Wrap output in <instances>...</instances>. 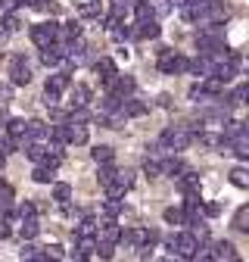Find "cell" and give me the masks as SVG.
I'll use <instances>...</instances> for the list:
<instances>
[{"mask_svg": "<svg viewBox=\"0 0 249 262\" xmlns=\"http://www.w3.org/2000/svg\"><path fill=\"white\" fill-rule=\"evenodd\" d=\"M156 53H159V72L162 75H181V72L190 69V59L178 56L171 47H156Z\"/></svg>", "mask_w": 249, "mask_h": 262, "instance_id": "cell-1", "label": "cell"}, {"mask_svg": "<svg viewBox=\"0 0 249 262\" xmlns=\"http://www.w3.org/2000/svg\"><path fill=\"white\" fill-rule=\"evenodd\" d=\"M193 138H196L193 131H187L184 125H175V128H165V131H162L159 144H162L165 150H184V147H190Z\"/></svg>", "mask_w": 249, "mask_h": 262, "instance_id": "cell-2", "label": "cell"}, {"mask_svg": "<svg viewBox=\"0 0 249 262\" xmlns=\"http://www.w3.org/2000/svg\"><path fill=\"white\" fill-rule=\"evenodd\" d=\"M196 237L190 234V231H184V234H175V237H168V250H175V256H181V259H193V253H196Z\"/></svg>", "mask_w": 249, "mask_h": 262, "instance_id": "cell-3", "label": "cell"}, {"mask_svg": "<svg viewBox=\"0 0 249 262\" xmlns=\"http://www.w3.org/2000/svg\"><path fill=\"white\" fill-rule=\"evenodd\" d=\"M103 84H106V91H112V94H118V97H131L134 94V88H137V81L131 78V75H109V78H103Z\"/></svg>", "mask_w": 249, "mask_h": 262, "instance_id": "cell-4", "label": "cell"}, {"mask_svg": "<svg viewBox=\"0 0 249 262\" xmlns=\"http://www.w3.org/2000/svg\"><path fill=\"white\" fill-rule=\"evenodd\" d=\"M31 41H35L38 47H47L50 41H56V22H41L31 28Z\"/></svg>", "mask_w": 249, "mask_h": 262, "instance_id": "cell-5", "label": "cell"}, {"mask_svg": "<svg viewBox=\"0 0 249 262\" xmlns=\"http://www.w3.org/2000/svg\"><path fill=\"white\" fill-rule=\"evenodd\" d=\"M118 237H121V228L112 222V219H106L103 225H97V241H103V244H118Z\"/></svg>", "mask_w": 249, "mask_h": 262, "instance_id": "cell-6", "label": "cell"}, {"mask_svg": "<svg viewBox=\"0 0 249 262\" xmlns=\"http://www.w3.org/2000/svg\"><path fill=\"white\" fill-rule=\"evenodd\" d=\"M118 113H121L124 119H137V116H143V113H146V103H143V100H134V97H121Z\"/></svg>", "mask_w": 249, "mask_h": 262, "instance_id": "cell-7", "label": "cell"}, {"mask_svg": "<svg viewBox=\"0 0 249 262\" xmlns=\"http://www.w3.org/2000/svg\"><path fill=\"white\" fill-rule=\"evenodd\" d=\"M13 84H28L31 81V69H28V62L25 56H13Z\"/></svg>", "mask_w": 249, "mask_h": 262, "instance_id": "cell-8", "label": "cell"}, {"mask_svg": "<svg viewBox=\"0 0 249 262\" xmlns=\"http://www.w3.org/2000/svg\"><path fill=\"white\" fill-rule=\"evenodd\" d=\"M75 38H81V22L78 19L56 25V41H75Z\"/></svg>", "mask_w": 249, "mask_h": 262, "instance_id": "cell-9", "label": "cell"}, {"mask_svg": "<svg viewBox=\"0 0 249 262\" xmlns=\"http://www.w3.org/2000/svg\"><path fill=\"white\" fill-rule=\"evenodd\" d=\"M134 31H137V38H159L162 35V28H159V22H156V16L153 19H140L137 25H134Z\"/></svg>", "mask_w": 249, "mask_h": 262, "instance_id": "cell-10", "label": "cell"}, {"mask_svg": "<svg viewBox=\"0 0 249 262\" xmlns=\"http://www.w3.org/2000/svg\"><path fill=\"white\" fill-rule=\"evenodd\" d=\"M178 187H181L184 196H187V193H200V175H193L190 169L181 172V175H178Z\"/></svg>", "mask_w": 249, "mask_h": 262, "instance_id": "cell-11", "label": "cell"}, {"mask_svg": "<svg viewBox=\"0 0 249 262\" xmlns=\"http://www.w3.org/2000/svg\"><path fill=\"white\" fill-rule=\"evenodd\" d=\"M228 147H231L240 159H249V131H240L237 138H231V141H228Z\"/></svg>", "mask_w": 249, "mask_h": 262, "instance_id": "cell-12", "label": "cell"}, {"mask_svg": "<svg viewBox=\"0 0 249 262\" xmlns=\"http://www.w3.org/2000/svg\"><path fill=\"white\" fill-rule=\"evenodd\" d=\"M25 138H28V141H47V125H44L41 119L25 122Z\"/></svg>", "mask_w": 249, "mask_h": 262, "instance_id": "cell-13", "label": "cell"}, {"mask_svg": "<svg viewBox=\"0 0 249 262\" xmlns=\"http://www.w3.org/2000/svg\"><path fill=\"white\" fill-rule=\"evenodd\" d=\"M209 253H212V259H231V262L237 259V247H234L231 241H218Z\"/></svg>", "mask_w": 249, "mask_h": 262, "instance_id": "cell-14", "label": "cell"}, {"mask_svg": "<svg viewBox=\"0 0 249 262\" xmlns=\"http://www.w3.org/2000/svg\"><path fill=\"white\" fill-rule=\"evenodd\" d=\"M159 169H162V175H168V178H178L181 172H187V166L178 159V156H168V159H162L159 162Z\"/></svg>", "mask_w": 249, "mask_h": 262, "instance_id": "cell-15", "label": "cell"}, {"mask_svg": "<svg viewBox=\"0 0 249 262\" xmlns=\"http://www.w3.org/2000/svg\"><path fill=\"white\" fill-rule=\"evenodd\" d=\"M69 88H72V94H69L72 97V100H69L72 106H87L90 103V88L87 84H69Z\"/></svg>", "mask_w": 249, "mask_h": 262, "instance_id": "cell-16", "label": "cell"}, {"mask_svg": "<svg viewBox=\"0 0 249 262\" xmlns=\"http://www.w3.org/2000/svg\"><path fill=\"white\" fill-rule=\"evenodd\" d=\"M143 241H146V231H143V228L121 231V237H118V244H128V247H143Z\"/></svg>", "mask_w": 249, "mask_h": 262, "instance_id": "cell-17", "label": "cell"}, {"mask_svg": "<svg viewBox=\"0 0 249 262\" xmlns=\"http://www.w3.org/2000/svg\"><path fill=\"white\" fill-rule=\"evenodd\" d=\"M93 247H97V241H93V237H84V234H75V253H78L81 259H87V256H93Z\"/></svg>", "mask_w": 249, "mask_h": 262, "instance_id": "cell-18", "label": "cell"}, {"mask_svg": "<svg viewBox=\"0 0 249 262\" xmlns=\"http://www.w3.org/2000/svg\"><path fill=\"white\" fill-rule=\"evenodd\" d=\"M69 84H72L69 72H53V75L47 78V84H44V88H50V91H59V94H62V91L69 88Z\"/></svg>", "mask_w": 249, "mask_h": 262, "instance_id": "cell-19", "label": "cell"}, {"mask_svg": "<svg viewBox=\"0 0 249 262\" xmlns=\"http://www.w3.org/2000/svg\"><path fill=\"white\" fill-rule=\"evenodd\" d=\"M66 125H69V144H87L84 122H66Z\"/></svg>", "mask_w": 249, "mask_h": 262, "instance_id": "cell-20", "label": "cell"}, {"mask_svg": "<svg viewBox=\"0 0 249 262\" xmlns=\"http://www.w3.org/2000/svg\"><path fill=\"white\" fill-rule=\"evenodd\" d=\"M38 231H41V225H38L35 219H22V225H19V237H22V241L38 237Z\"/></svg>", "mask_w": 249, "mask_h": 262, "instance_id": "cell-21", "label": "cell"}, {"mask_svg": "<svg viewBox=\"0 0 249 262\" xmlns=\"http://www.w3.org/2000/svg\"><path fill=\"white\" fill-rule=\"evenodd\" d=\"M103 212H106V219H118V215L124 212V203L118 200V196H106V203H103Z\"/></svg>", "mask_w": 249, "mask_h": 262, "instance_id": "cell-22", "label": "cell"}, {"mask_svg": "<svg viewBox=\"0 0 249 262\" xmlns=\"http://www.w3.org/2000/svg\"><path fill=\"white\" fill-rule=\"evenodd\" d=\"M19 256H22V259H38V262H47V253H41L35 244H28V241H22V250H19Z\"/></svg>", "mask_w": 249, "mask_h": 262, "instance_id": "cell-23", "label": "cell"}, {"mask_svg": "<svg viewBox=\"0 0 249 262\" xmlns=\"http://www.w3.org/2000/svg\"><path fill=\"white\" fill-rule=\"evenodd\" d=\"M93 72L103 75V78H109V75H115V62H112L109 56H100L97 62H93Z\"/></svg>", "mask_w": 249, "mask_h": 262, "instance_id": "cell-24", "label": "cell"}, {"mask_svg": "<svg viewBox=\"0 0 249 262\" xmlns=\"http://www.w3.org/2000/svg\"><path fill=\"white\" fill-rule=\"evenodd\" d=\"M19 19L13 16V13H4V16H0V35H13V31H19Z\"/></svg>", "mask_w": 249, "mask_h": 262, "instance_id": "cell-25", "label": "cell"}, {"mask_svg": "<svg viewBox=\"0 0 249 262\" xmlns=\"http://www.w3.org/2000/svg\"><path fill=\"white\" fill-rule=\"evenodd\" d=\"M200 84H203V91H206V97H218V94H221V91H225V81H218L215 75H209V78H203Z\"/></svg>", "mask_w": 249, "mask_h": 262, "instance_id": "cell-26", "label": "cell"}, {"mask_svg": "<svg viewBox=\"0 0 249 262\" xmlns=\"http://www.w3.org/2000/svg\"><path fill=\"white\" fill-rule=\"evenodd\" d=\"M22 150H25V156H28L31 162H35V166H38V162H41V156H44V150H47V147H44V144H38V141H28V144H25Z\"/></svg>", "mask_w": 249, "mask_h": 262, "instance_id": "cell-27", "label": "cell"}, {"mask_svg": "<svg viewBox=\"0 0 249 262\" xmlns=\"http://www.w3.org/2000/svg\"><path fill=\"white\" fill-rule=\"evenodd\" d=\"M90 156L97 159V162H112V159H115V150H112V147H106V144H97V147L90 150Z\"/></svg>", "mask_w": 249, "mask_h": 262, "instance_id": "cell-28", "label": "cell"}, {"mask_svg": "<svg viewBox=\"0 0 249 262\" xmlns=\"http://www.w3.org/2000/svg\"><path fill=\"white\" fill-rule=\"evenodd\" d=\"M234 228H237V231H249V206H240L237 212H234Z\"/></svg>", "mask_w": 249, "mask_h": 262, "instance_id": "cell-29", "label": "cell"}, {"mask_svg": "<svg viewBox=\"0 0 249 262\" xmlns=\"http://www.w3.org/2000/svg\"><path fill=\"white\" fill-rule=\"evenodd\" d=\"M246 97H249V88H246V84L234 88L231 97H228V106H243V103H246Z\"/></svg>", "mask_w": 249, "mask_h": 262, "instance_id": "cell-30", "label": "cell"}, {"mask_svg": "<svg viewBox=\"0 0 249 262\" xmlns=\"http://www.w3.org/2000/svg\"><path fill=\"white\" fill-rule=\"evenodd\" d=\"M231 184L240 187V190H246V187H249V172H246L243 166H237V169L231 172Z\"/></svg>", "mask_w": 249, "mask_h": 262, "instance_id": "cell-31", "label": "cell"}, {"mask_svg": "<svg viewBox=\"0 0 249 262\" xmlns=\"http://www.w3.org/2000/svg\"><path fill=\"white\" fill-rule=\"evenodd\" d=\"M118 103H121V97L109 91V94L103 97V100H100V113H115V110H118Z\"/></svg>", "mask_w": 249, "mask_h": 262, "instance_id": "cell-32", "label": "cell"}, {"mask_svg": "<svg viewBox=\"0 0 249 262\" xmlns=\"http://www.w3.org/2000/svg\"><path fill=\"white\" fill-rule=\"evenodd\" d=\"M19 150V138H13V135H4L0 138V156H10V153H16Z\"/></svg>", "mask_w": 249, "mask_h": 262, "instance_id": "cell-33", "label": "cell"}, {"mask_svg": "<svg viewBox=\"0 0 249 262\" xmlns=\"http://www.w3.org/2000/svg\"><path fill=\"white\" fill-rule=\"evenodd\" d=\"M78 13H81L84 19H97V16H100V0H87V4L78 7Z\"/></svg>", "mask_w": 249, "mask_h": 262, "instance_id": "cell-34", "label": "cell"}, {"mask_svg": "<svg viewBox=\"0 0 249 262\" xmlns=\"http://www.w3.org/2000/svg\"><path fill=\"white\" fill-rule=\"evenodd\" d=\"M97 178H100L103 187L112 184V181H115V166H112V162H100V175H97Z\"/></svg>", "mask_w": 249, "mask_h": 262, "instance_id": "cell-35", "label": "cell"}, {"mask_svg": "<svg viewBox=\"0 0 249 262\" xmlns=\"http://www.w3.org/2000/svg\"><path fill=\"white\" fill-rule=\"evenodd\" d=\"M69 196H72V187H69L66 181H59V184H53V200H56V203H66Z\"/></svg>", "mask_w": 249, "mask_h": 262, "instance_id": "cell-36", "label": "cell"}, {"mask_svg": "<svg viewBox=\"0 0 249 262\" xmlns=\"http://www.w3.org/2000/svg\"><path fill=\"white\" fill-rule=\"evenodd\" d=\"M162 219L168 222V225H184L187 219H184V209H178V206H168L165 212H162Z\"/></svg>", "mask_w": 249, "mask_h": 262, "instance_id": "cell-37", "label": "cell"}, {"mask_svg": "<svg viewBox=\"0 0 249 262\" xmlns=\"http://www.w3.org/2000/svg\"><path fill=\"white\" fill-rule=\"evenodd\" d=\"M143 172H146V178H159V175H162L159 159H156V156H146V159H143Z\"/></svg>", "mask_w": 249, "mask_h": 262, "instance_id": "cell-38", "label": "cell"}, {"mask_svg": "<svg viewBox=\"0 0 249 262\" xmlns=\"http://www.w3.org/2000/svg\"><path fill=\"white\" fill-rule=\"evenodd\" d=\"M75 234H84V237H93V234H97V222H93V219H84V215H81V225L75 228Z\"/></svg>", "mask_w": 249, "mask_h": 262, "instance_id": "cell-39", "label": "cell"}, {"mask_svg": "<svg viewBox=\"0 0 249 262\" xmlns=\"http://www.w3.org/2000/svg\"><path fill=\"white\" fill-rule=\"evenodd\" d=\"M7 135L22 138L25 135V119H7Z\"/></svg>", "mask_w": 249, "mask_h": 262, "instance_id": "cell-40", "label": "cell"}, {"mask_svg": "<svg viewBox=\"0 0 249 262\" xmlns=\"http://www.w3.org/2000/svg\"><path fill=\"white\" fill-rule=\"evenodd\" d=\"M31 178H35L38 184H50V181H53V169H47V166H38L35 172H31Z\"/></svg>", "mask_w": 249, "mask_h": 262, "instance_id": "cell-41", "label": "cell"}, {"mask_svg": "<svg viewBox=\"0 0 249 262\" xmlns=\"http://www.w3.org/2000/svg\"><path fill=\"white\" fill-rule=\"evenodd\" d=\"M150 7H153V16H168L175 10L171 0H156V4H150Z\"/></svg>", "mask_w": 249, "mask_h": 262, "instance_id": "cell-42", "label": "cell"}, {"mask_svg": "<svg viewBox=\"0 0 249 262\" xmlns=\"http://www.w3.org/2000/svg\"><path fill=\"white\" fill-rule=\"evenodd\" d=\"M131 10V0H112V13L109 16H115V19H124V13Z\"/></svg>", "mask_w": 249, "mask_h": 262, "instance_id": "cell-43", "label": "cell"}, {"mask_svg": "<svg viewBox=\"0 0 249 262\" xmlns=\"http://www.w3.org/2000/svg\"><path fill=\"white\" fill-rule=\"evenodd\" d=\"M196 141L206 144V147H225L221 144V135H203V131H196Z\"/></svg>", "mask_w": 249, "mask_h": 262, "instance_id": "cell-44", "label": "cell"}, {"mask_svg": "<svg viewBox=\"0 0 249 262\" xmlns=\"http://www.w3.org/2000/svg\"><path fill=\"white\" fill-rule=\"evenodd\" d=\"M90 119V113L84 110V106H72V113H69V122H87Z\"/></svg>", "mask_w": 249, "mask_h": 262, "instance_id": "cell-45", "label": "cell"}, {"mask_svg": "<svg viewBox=\"0 0 249 262\" xmlns=\"http://www.w3.org/2000/svg\"><path fill=\"white\" fill-rule=\"evenodd\" d=\"M93 253H97L100 259H112V244H103V241H97V247H93Z\"/></svg>", "mask_w": 249, "mask_h": 262, "instance_id": "cell-46", "label": "cell"}, {"mask_svg": "<svg viewBox=\"0 0 249 262\" xmlns=\"http://www.w3.org/2000/svg\"><path fill=\"white\" fill-rule=\"evenodd\" d=\"M38 215V206L35 203H22L19 206V219H35Z\"/></svg>", "mask_w": 249, "mask_h": 262, "instance_id": "cell-47", "label": "cell"}, {"mask_svg": "<svg viewBox=\"0 0 249 262\" xmlns=\"http://www.w3.org/2000/svg\"><path fill=\"white\" fill-rule=\"evenodd\" d=\"M124 190H128V187H121L118 181H112V184H106V196H124Z\"/></svg>", "mask_w": 249, "mask_h": 262, "instance_id": "cell-48", "label": "cell"}, {"mask_svg": "<svg viewBox=\"0 0 249 262\" xmlns=\"http://www.w3.org/2000/svg\"><path fill=\"white\" fill-rule=\"evenodd\" d=\"M115 181H118L121 187H131V184H134V175H131V172H115Z\"/></svg>", "mask_w": 249, "mask_h": 262, "instance_id": "cell-49", "label": "cell"}, {"mask_svg": "<svg viewBox=\"0 0 249 262\" xmlns=\"http://www.w3.org/2000/svg\"><path fill=\"white\" fill-rule=\"evenodd\" d=\"M10 200H13V187L0 181V203H10Z\"/></svg>", "mask_w": 249, "mask_h": 262, "instance_id": "cell-50", "label": "cell"}, {"mask_svg": "<svg viewBox=\"0 0 249 262\" xmlns=\"http://www.w3.org/2000/svg\"><path fill=\"white\" fill-rule=\"evenodd\" d=\"M44 103H47V106L59 103V91H50V88H44Z\"/></svg>", "mask_w": 249, "mask_h": 262, "instance_id": "cell-51", "label": "cell"}, {"mask_svg": "<svg viewBox=\"0 0 249 262\" xmlns=\"http://www.w3.org/2000/svg\"><path fill=\"white\" fill-rule=\"evenodd\" d=\"M190 100H196V103H200V100H206V91H203V84H193V88H190Z\"/></svg>", "mask_w": 249, "mask_h": 262, "instance_id": "cell-52", "label": "cell"}, {"mask_svg": "<svg viewBox=\"0 0 249 262\" xmlns=\"http://www.w3.org/2000/svg\"><path fill=\"white\" fill-rule=\"evenodd\" d=\"M218 212H221V206H218V203H206L203 206V215H209V219H215Z\"/></svg>", "mask_w": 249, "mask_h": 262, "instance_id": "cell-53", "label": "cell"}, {"mask_svg": "<svg viewBox=\"0 0 249 262\" xmlns=\"http://www.w3.org/2000/svg\"><path fill=\"white\" fill-rule=\"evenodd\" d=\"M13 234V228H10V219H4V222H0V241H7Z\"/></svg>", "mask_w": 249, "mask_h": 262, "instance_id": "cell-54", "label": "cell"}, {"mask_svg": "<svg viewBox=\"0 0 249 262\" xmlns=\"http://www.w3.org/2000/svg\"><path fill=\"white\" fill-rule=\"evenodd\" d=\"M19 4H16V0H0V13H13Z\"/></svg>", "mask_w": 249, "mask_h": 262, "instance_id": "cell-55", "label": "cell"}, {"mask_svg": "<svg viewBox=\"0 0 249 262\" xmlns=\"http://www.w3.org/2000/svg\"><path fill=\"white\" fill-rule=\"evenodd\" d=\"M16 4H19V7H35V10H41L44 0H16Z\"/></svg>", "mask_w": 249, "mask_h": 262, "instance_id": "cell-56", "label": "cell"}, {"mask_svg": "<svg viewBox=\"0 0 249 262\" xmlns=\"http://www.w3.org/2000/svg\"><path fill=\"white\" fill-rule=\"evenodd\" d=\"M156 103H159L162 110H168L171 106V94H159V100H156Z\"/></svg>", "mask_w": 249, "mask_h": 262, "instance_id": "cell-57", "label": "cell"}, {"mask_svg": "<svg viewBox=\"0 0 249 262\" xmlns=\"http://www.w3.org/2000/svg\"><path fill=\"white\" fill-rule=\"evenodd\" d=\"M47 250H50L47 259H50V256H62V247H59V244H53V247H47Z\"/></svg>", "mask_w": 249, "mask_h": 262, "instance_id": "cell-58", "label": "cell"}, {"mask_svg": "<svg viewBox=\"0 0 249 262\" xmlns=\"http://www.w3.org/2000/svg\"><path fill=\"white\" fill-rule=\"evenodd\" d=\"M7 119H10V113H7V106H4V103H0V122H7Z\"/></svg>", "mask_w": 249, "mask_h": 262, "instance_id": "cell-59", "label": "cell"}, {"mask_svg": "<svg viewBox=\"0 0 249 262\" xmlns=\"http://www.w3.org/2000/svg\"><path fill=\"white\" fill-rule=\"evenodd\" d=\"M4 166H7V162H4V156H0V175H4Z\"/></svg>", "mask_w": 249, "mask_h": 262, "instance_id": "cell-60", "label": "cell"}, {"mask_svg": "<svg viewBox=\"0 0 249 262\" xmlns=\"http://www.w3.org/2000/svg\"><path fill=\"white\" fill-rule=\"evenodd\" d=\"M0 59H4V50H0Z\"/></svg>", "mask_w": 249, "mask_h": 262, "instance_id": "cell-61", "label": "cell"}]
</instances>
